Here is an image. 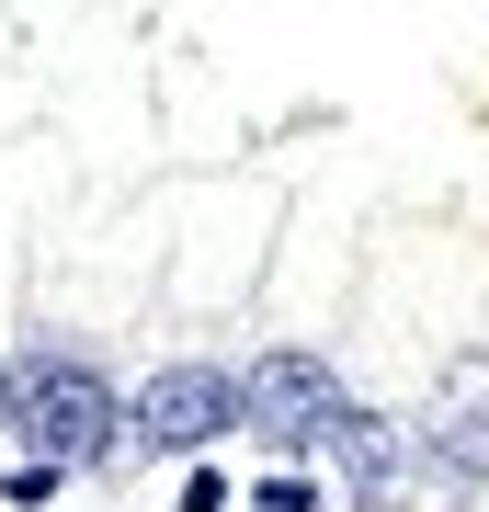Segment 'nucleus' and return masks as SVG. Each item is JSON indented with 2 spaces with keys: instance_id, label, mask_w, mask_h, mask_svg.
Returning a JSON list of instances; mask_svg holds the SVG:
<instances>
[{
  "instance_id": "obj_1",
  "label": "nucleus",
  "mask_w": 489,
  "mask_h": 512,
  "mask_svg": "<svg viewBox=\"0 0 489 512\" xmlns=\"http://www.w3.org/2000/svg\"><path fill=\"white\" fill-rule=\"evenodd\" d=\"M0 433H12L23 456H46V467H114L126 399H114V376L91 365L80 342H35V353L0 365Z\"/></svg>"
},
{
  "instance_id": "obj_2",
  "label": "nucleus",
  "mask_w": 489,
  "mask_h": 512,
  "mask_svg": "<svg viewBox=\"0 0 489 512\" xmlns=\"http://www.w3.org/2000/svg\"><path fill=\"white\" fill-rule=\"evenodd\" d=\"M251 433V365H205V353H182V365L137 376L126 399V444H114V467H160V456H205V444Z\"/></svg>"
},
{
  "instance_id": "obj_3",
  "label": "nucleus",
  "mask_w": 489,
  "mask_h": 512,
  "mask_svg": "<svg viewBox=\"0 0 489 512\" xmlns=\"http://www.w3.org/2000/svg\"><path fill=\"white\" fill-rule=\"evenodd\" d=\"M342 410H353V387H342V365H330V353H308V342L251 353V433L273 444V456H319Z\"/></svg>"
},
{
  "instance_id": "obj_4",
  "label": "nucleus",
  "mask_w": 489,
  "mask_h": 512,
  "mask_svg": "<svg viewBox=\"0 0 489 512\" xmlns=\"http://www.w3.org/2000/svg\"><path fill=\"white\" fill-rule=\"evenodd\" d=\"M421 467L444 490H489V353H455L421 410Z\"/></svg>"
},
{
  "instance_id": "obj_5",
  "label": "nucleus",
  "mask_w": 489,
  "mask_h": 512,
  "mask_svg": "<svg viewBox=\"0 0 489 512\" xmlns=\"http://www.w3.org/2000/svg\"><path fill=\"white\" fill-rule=\"evenodd\" d=\"M330 467H342V490H353V512H399L410 501V456H421V421H387V410H342L330 421V444H319Z\"/></svg>"
},
{
  "instance_id": "obj_6",
  "label": "nucleus",
  "mask_w": 489,
  "mask_h": 512,
  "mask_svg": "<svg viewBox=\"0 0 489 512\" xmlns=\"http://www.w3.org/2000/svg\"><path fill=\"white\" fill-rule=\"evenodd\" d=\"M57 490H69V467H46V456H12V467H0V501H23V512H57Z\"/></svg>"
},
{
  "instance_id": "obj_7",
  "label": "nucleus",
  "mask_w": 489,
  "mask_h": 512,
  "mask_svg": "<svg viewBox=\"0 0 489 512\" xmlns=\"http://www.w3.org/2000/svg\"><path fill=\"white\" fill-rule=\"evenodd\" d=\"M251 512H319V478L273 467V478H251Z\"/></svg>"
},
{
  "instance_id": "obj_8",
  "label": "nucleus",
  "mask_w": 489,
  "mask_h": 512,
  "mask_svg": "<svg viewBox=\"0 0 489 512\" xmlns=\"http://www.w3.org/2000/svg\"><path fill=\"white\" fill-rule=\"evenodd\" d=\"M182 512H228V478H217V467H194V478H182Z\"/></svg>"
}]
</instances>
